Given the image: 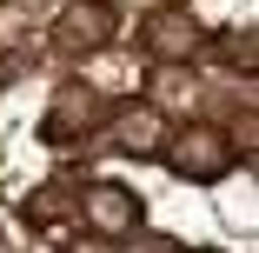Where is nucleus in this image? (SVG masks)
<instances>
[{
    "mask_svg": "<svg viewBox=\"0 0 259 253\" xmlns=\"http://www.w3.org/2000/svg\"><path fill=\"white\" fill-rule=\"evenodd\" d=\"M252 47H259L252 33H226V40H220V60H226V67H239V74H252V67H259Z\"/></svg>",
    "mask_w": 259,
    "mask_h": 253,
    "instance_id": "nucleus-8",
    "label": "nucleus"
},
{
    "mask_svg": "<svg viewBox=\"0 0 259 253\" xmlns=\"http://www.w3.org/2000/svg\"><path fill=\"white\" fill-rule=\"evenodd\" d=\"M199 40H206V33H199V20L180 7V0H166V7H153V14L140 20V47H146L153 60H186Z\"/></svg>",
    "mask_w": 259,
    "mask_h": 253,
    "instance_id": "nucleus-5",
    "label": "nucleus"
},
{
    "mask_svg": "<svg viewBox=\"0 0 259 253\" xmlns=\"http://www.w3.org/2000/svg\"><path fill=\"white\" fill-rule=\"evenodd\" d=\"M113 33H120L113 0H67V7L54 14V47L60 54H100Z\"/></svg>",
    "mask_w": 259,
    "mask_h": 253,
    "instance_id": "nucleus-3",
    "label": "nucleus"
},
{
    "mask_svg": "<svg viewBox=\"0 0 259 253\" xmlns=\"http://www.w3.org/2000/svg\"><path fill=\"white\" fill-rule=\"evenodd\" d=\"M107 127H113V140L126 147V154H153L160 160V147H166V114L160 107H126V114H107Z\"/></svg>",
    "mask_w": 259,
    "mask_h": 253,
    "instance_id": "nucleus-6",
    "label": "nucleus"
},
{
    "mask_svg": "<svg viewBox=\"0 0 259 253\" xmlns=\"http://www.w3.org/2000/svg\"><path fill=\"white\" fill-rule=\"evenodd\" d=\"M67 200H73V187H67V180H54V187H40V193L27 200V220H33L40 233H54V227L67 220Z\"/></svg>",
    "mask_w": 259,
    "mask_h": 253,
    "instance_id": "nucleus-7",
    "label": "nucleus"
},
{
    "mask_svg": "<svg viewBox=\"0 0 259 253\" xmlns=\"http://www.w3.org/2000/svg\"><path fill=\"white\" fill-rule=\"evenodd\" d=\"M67 253H113V240H100V233H87V240H67Z\"/></svg>",
    "mask_w": 259,
    "mask_h": 253,
    "instance_id": "nucleus-9",
    "label": "nucleus"
},
{
    "mask_svg": "<svg viewBox=\"0 0 259 253\" xmlns=\"http://www.w3.org/2000/svg\"><path fill=\"white\" fill-rule=\"evenodd\" d=\"M107 114H113V107H107L93 87H60V93H54V114L40 120V133L54 140V147H67V140L100 133V127H107Z\"/></svg>",
    "mask_w": 259,
    "mask_h": 253,
    "instance_id": "nucleus-4",
    "label": "nucleus"
},
{
    "mask_svg": "<svg viewBox=\"0 0 259 253\" xmlns=\"http://www.w3.org/2000/svg\"><path fill=\"white\" fill-rule=\"evenodd\" d=\"M80 220H87V233H100V240H133V233L146 227V200H140L133 187H120V180H93V187L80 193Z\"/></svg>",
    "mask_w": 259,
    "mask_h": 253,
    "instance_id": "nucleus-2",
    "label": "nucleus"
},
{
    "mask_svg": "<svg viewBox=\"0 0 259 253\" xmlns=\"http://www.w3.org/2000/svg\"><path fill=\"white\" fill-rule=\"evenodd\" d=\"M160 160H166L180 180H193V187H213V180H226V173H233L239 147H233V133H226V127H180V133H166Z\"/></svg>",
    "mask_w": 259,
    "mask_h": 253,
    "instance_id": "nucleus-1",
    "label": "nucleus"
},
{
    "mask_svg": "<svg viewBox=\"0 0 259 253\" xmlns=\"http://www.w3.org/2000/svg\"><path fill=\"white\" fill-rule=\"evenodd\" d=\"M199 253H213V246H199Z\"/></svg>",
    "mask_w": 259,
    "mask_h": 253,
    "instance_id": "nucleus-10",
    "label": "nucleus"
}]
</instances>
